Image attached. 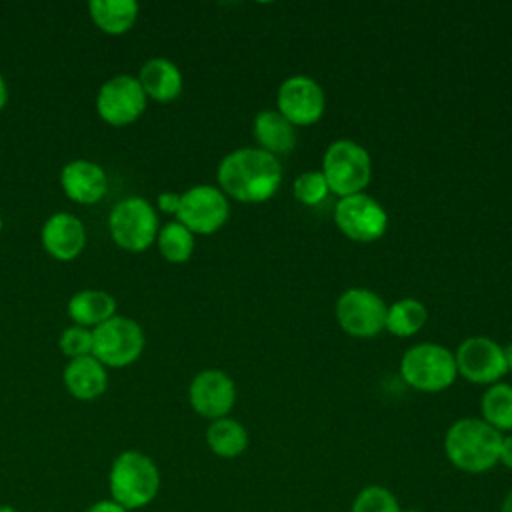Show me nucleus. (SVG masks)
Wrapping results in <instances>:
<instances>
[{
	"label": "nucleus",
	"mask_w": 512,
	"mask_h": 512,
	"mask_svg": "<svg viewBox=\"0 0 512 512\" xmlns=\"http://www.w3.org/2000/svg\"><path fill=\"white\" fill-rule=\"evenodd\" d=\"M328 192L330 190L322 170H306L292 184L294 198L304 206H318L328 196Z\"/></svg>",
	"instance_id": "27"
},
{
	"label": "nucleus",
	"mask_w": 512,
	"mask_h": 512,
	"mask_svg": "<svg viewBox=\"0 0 512 512\" xmlns=\"http://www.w3.org/2000/svg\"><path fill=\"white\" fill-rule=\"evenodd\" d=\"M498 464H502L504 468L512 470V434L502 436V444H500V456H498Z\"/></svg>",
	"instance_id": "30"
},
{
	"label": "nucleus",
	"mask_w": 512,
	"mask_h": 512,
	"mask_svg": "<svg viewBox=\"0 0 512 512\" xmlns=\"http://www.w3.org/2000/svg\"><path fill=\"white\" fill-rule=\"evenodd\" d=\"M386 302L368 288H348L336 300L338 326L354 338H372L384 330Z\"/></svg>",
	"instance_id": "9"
},
{
	"label": "nucleus",
	"mask_w": 512,
	"mask_h": 512,
	"mask_svg": "<svg viewBox=\"0 0 512 512\" xmlns=\"http://www.w3.org/2000/svg\"><path fill=\"white\" fill-rule=\"evenodd\" d=\"M350 512H402V508L392 490L380 484H368L354 496Z\"/></svg>",
	"instance_id": "26"
},
{
	"label": "nucleus",
	"mask_w": 512,
	"mask_h": 512,
	"mask_svg": "<svg viewBox=\"0 0 512 512\" xmlns=\"http://www.w3.org/2000/svg\"><path fill=\"white\" fill-rule=\"evenodd\" d=\"M178 206H180V194H174V192H162L158 196V208L166 214H176L178 212Z\"/></svg>",
	"instance_id": "29"
},
{
	"label": "nucleus",
	"mask_w": 512,
	"mask_h": 512,
	"mask_svg": "<svg viewBox=\"0 0 512 512\" xmlns=\"http://www.w3.org/2000/svg\"><path fill=\"white\" fill-rule=\"evenodd\" d=\"M90 18L106 34H124L138 18L134 0H92L88 4Z\"/></svg>",
	"instance_id": "21"
},
{
	"label": "nucleus",
	"mask_w": 512,
	"mask_h": 512,
	"mask_svg": "<svg viewBox=\"0 0 512 512\" xmlns=\"http://www.w3.org/2000/svg\"><path fill=\"white\" fill-rule=\"evenodd\" d=\"M454 360L458 374L472 384H496L508 372L502 346L488 336H468L462 340Z\"/></svg>",
	"instance_id": "13"
},
{
	"label": "nucleus",
	"mask_w": 512,
	"mask_h": 512,
	"mask_svg": "<svg viewBox=\"0 0 512 512\" xmlns=\"http://www.w3.org/2000/svg\"><path fill=\"white\" fill-rule=\"evenodd\" d=\"M156 242H158L160 254L174 264L186 262L194 252V234L178 220L164 224L158 230Z\"/></svg>",
	"instance_id": "25"
},
{
	"label": "nucleus",
	"mask_w": 512,
	"mask_h": 512,
	"mask_svg": "<svg viewBox=\"0 0 512 512\" xmlns=\"http://www.w3.org/2000/svg\"><path fill=\"white\" fill-rule=\"evenodd\" d=\"M6 102H8V86L0 74V110L6 106Z\"/></svg>",
	"instance_id": "32"
},
{
	"label": "nucleus",
	"mask_w": 512,
	"mask_h": 512,
	"mask_svg": "<svg viewBox=\"0 0 512 512\" xmlns=\"http://www.w3.org/2000/svg\"><path fill=\"white\" fill-rule=\"evenodd\" d=\"M206 442L216 456L236 458L248 448V432L238 420L224 416L210 422L206 430Z\"/></svg>",
	"instance_id": "22"
},
{
	"label": "nucleus",
	"mask_w": 512,
	"mask_h": 512,
	"mask_svg": "<svg viewBox=\"0 0 512 512\" xmlns=\"http://www.w3.org/2000/svg\"><path fill=\"white\" fill-rule=\"evenodd\" d=\"M40 238L44 250L52 258L68 262L82 252L86 244V230L76 216L68 212H58L44 222Z\"/></svg>",
	"instance_id": "15"
},
{
	"label": "nucleus",
	"mask_w": 512,
	"mask_h": 512,
	"mask_svg": "<svg viewBox=\"0 0 512 512\" xmlns=\"http://www.w3.org/2000/svg\"><path fill=\"white\" fill-rule=\"evenodd\" d=\"M188 400L196 414L218 420L230 414L236 402V384L234 380L216 368L198 372L188 388Z\"/></svg>",
	"instance_id": "14"
},
{
	"label": "nucleus",
	"mask_w": 512,
	"mask_h": 512,
	"mask_svg": "<svg viewBox=\"0 0 512 512\" xmlns=\"http://www.w3.org/2000/svg\"><path fill=\"white\" fill-rule=\"evenodd\" d=\"M252 132L258 148L276 158L290 154L296 146V126H292L276 108L260 110L254 118Z\"/></svg>",
	"instance_id": "17"
},
{
	"label": "nucleus",
	"mask_w": 512,
	"mask_h": 512,
	"mask_svg": "<svg viewBox=\"0 0 512 512\" xmlns=\"http://www.w3.org/2000/svg\"><path fill=\"white\" fill-rule=\"evenodd\" d=\"M64 384L68 392L78 400H94L104 394L108 386V374L102 362L92 354L72 358L64 368Z\"/></svg>",
	"instance_id": "19"
},
{
	"label": "nucleus",
	"mask_w": 512,
	"mask_h": 512,
	"mask_svg": "<svg viewBox=\"0 0 512 512\" xmlns=\"http://www.w3.org/2000/svg\"><path fill=\"white\" fill-rule=\"evenodd\" d=\"M502 436L482 418H460L444 434V454L454 468L484 474L498 464Z\"/></svg>",
	"instance_id": "2"
},
{
	"label": "nucleus",
	"mask_w": 512,
	"mask_h": 512,
	"mask_svg": "<svg viewBox=\"0 0 512 512\" xmlns=\"http://www.w3.org/2000/svg\"><path fill=\"white\" fill-rule=\"evenodd\" d=\"M402 380L418 392H442L450 388L458 376L454 352L434 342L410 346L400 360Z\"/></svg>",
	"instance_id": "4"
},
{
	"label": "nucleus",
	"mask_w": 512,
	"mask_h": 512,
	"mask_svg": "<svg viewBox=\"0 0 512 512\" xmlns=\"http://www.w3.org/2000/svg\"><path fill=\"white\" fill-rule=\"evenodd\" d=\"M402 512H424V510H420V508H408V510H402Z\"/></svg>",
	"instance_id": "36"
},
{
	"label": "nucleus",
	"mask_w": 512,
	"mask_h": 512,
	"mask_svg": "<svg viewBox=\"0 0 512 512\" xmlns=\"http://www.w3.org/2000/svg\"><path fill=\"white\" fill-rule=\"evenodd\" d=\"M428 320L426 306L416 298H400L386 310L384 328L394 336L408 338L424 328Z\"/></svg>",
	"instance_id": "24"
},
{
	"label": "nucleus",
	"mask_w": 512,
	"mask_h": 512,
	"mask_svg": "<svg viewBox=\"0 0 512 512\" xmlns=\"http://www.w3.org/2000/svg\"><path fill=\"white\" fill-rule=\"evenodd\" d=\"M92 356L110 368H122L140 358L144 332L138 322L126 316H112L92 332Z\"/></svg>",
	"instance_id": "7"
},
{
	"label": "nucleus",
	"mask_w": 512,
	"mask_h": 512,
	"mask_svg": "<svg viewBox=\"0 0 512 512\" xmlns=\"http://www.w3.org/2000/svg\"><path fill=\"white\" fill-rule=\"evenodd\" d=\"M482 420L494 430L510 432L512 430V384L496 382L490 384L480 400Z\"/></svg>",
	"instance_id": "23"
},
{
	"label": "nucleus",
	"mask_w": 512,
	"mask_h": 512,
	"mask_svg": "<svg viewBox=\"0 0 512 512\" xmlns=\"http://www.w3.org/2000/svg\"><path fill=\"white\" fill-rule=\"evenodd\" d=\"M108 228L114 242L130 252L146 250L158 236V216L152 204L132 196L120 200L108 218Z\"/></svg>",
	"instance_id": "6"
},
{
	"label": "nucleus",
	"mask_w": 512,
	"mask_h": 512,
	"mask_svg": "<svg viewBox=\"0 0 512 512\" xmlns=\"http://www.w3.org/2000/svg\"><path fill=\"white\" fill-rule=\"evenodd\" d=\"M110 494L126 510L150 504L160 490V472L154 460L142 452L126 450L112 462Z\"/></svg>",
	"instance_id": "3"
},
{
	"label": "nucleus",
	"mask_w": 512,
	"mask_h": 512,
	"mask_svg": "<svg viewBox=\"0 0 512 512\" xmlns=\"http://www.w3.org/2000/svg\"><path fill=\"white\" fill-rule=\"evenodd\" d=\"M500 512H512V490L504 496V500L500 504Z\"/></svg>",
	"instance_id": "34"
},
{
	"label": "nucleus",
	"mask_w": 512,
	"mask_h": 512,
	"mask_svg": "<svg viewBox=\"0 0 512 512\" xmlns=\"http://www.w3.org/2000/svg\"><path fill=\"white\" fill-rule=\"evenodd\" d=\"M334 222L346 238L368 244L384 236L388 228V214L376 198L360 192L336 202Z\"/></svg>",
	"instance_id": "8"
},
{
	"label": "nucleus",
	"mask_w": 512,
	"mask_h": 512,
	"mask_svg": "<svg viewBox=\"0 0 512 512\" xmlns=\"http://www.w3.org/2000/svg\"><path fill=\"white\" fill-rule=\"evenodd\" d=\"M218 188L238 202L270 200L282 182L280 160L260 148H238L226 154L216 170Z\"/></svg>",
	"instance_id": "1"
},
{
	"label": "nucleus",
	"mask_w": 512,
	"mask_h": 512,
	"mask_svg": "<svg viewBox=\"0 0 512 512\" xmlns=\"http://www.w3.org/2000/svg\"><path fill=\"white\" fill-rule=\"evenodd\" d=\"M138 82L146 96L156 102H172L182 94V72L168 58H150L138 74Z\"/></svg>",
	"instance_id": "18"
},
{
	"label": "nucleus",
	"mask_w": 512,
	"mask_h": 512,
	"mask_svg": "<svg viewBox=\"0 0 512 512\" xmlns=\"http://www.w3.org/2000/svg\"><path fill=\"white\" fill-rule=\"evenodd\" d=\"M60 350L62 354L70 356V358H80V356H90L92 354V346H94V338L92 332L84 326H70L60 334Z\"/></svg>",
	"instance_id": "28"
},
{
	"label": "nucleus",
	"mask_w": 512,
	"mask_h": 512,
	"mask_svg": "<svg viewBox=\"0 0 512 512\" xmlns=\"http://www.w3.org/2000/svg\"><path fill=\"white\" fill-rule=\"evenodd\" d=\"M64 194L78 204H94L106 196V172L90 160H72L60 172Z\"/></svg>",
	"instance_id": "16"
},
{
	"label": "nucleus",
	"mask_w": 512,
	"mask_h": 512,
	"mask_svg": "<svg viewBox=\"0 0 512 512\" xmlns=\"http://www.w3.org/2000/svg\"><path fill=\"white\" fill-rule=\"evenodd\" d=\"M176 216L192 234H214L230 216L228 196L210 184L192 186L180 194Z\"/></svg>",
	"instance_id": "10"
},
{
	"label": "nucleus",
	"mask_w": 512,
	"mask_h": 512,
	"mask_svg": "<svg viewBox=\"0 0 512 512\" xmlns=\"http://www.w3.org/2000/svg\"><path fill=\"white\" fill-rule=\"evenodd\" d=\"M276 110L292 126H312L322 118L326 110L324 90L312 76H288L278 88Z\"/></svg>",
	"instance_id": "11"
},
{
	"label": "nucleus",
	"mask_w": 512,
	"mask_h": 512,
	"mask_svg": "<svg viewBox=\"0 0 512 512\" xmlns=\"http://www.w3.org/2000/svg\"><path fill=\"white\" fill-rule=\"evenodd\" d=\"M502 352H504V362H506V370H510V372H512V342H510V344H506V346L502 348Z\"/></svg>",
	"instance_id": "33"
},
{
	"label": "nucleus",
	"mask_w": 512,
	"mask_h": 512,
	"mask_svg": "<svg viewBox=\"0 0 512 512\" xmlns=\"http://www.w3.org/2000/svg\"><path fill=\"white\" fill-rule=\"evenodd\" d=\"M0 512H14V510H12L10 506H2V508H0Z\"/></svg>",
	"instance_id": "35"
},
{
	"label": "nucleus",
	"mask_w": 512,
	"mask_h": 512,
	"mask_svg": "<svg viewBox=\"0 0 512 512\" xmlns=\"http://www.w3.org/2000/svg\"><path fill=\"white\" fill-rule=\"evenodd\" d=\"M0 232H2V216H0Z\"/></svg>",
	"instance_id": "37"
},
{
	"label": "nucleus",
	"mask_w": 512,
	"mask_h": 512,
	"mask_svg": "<svg viewBox=\"0 0 512 512\" xmlns=\"http://www.w3.org/2000/svg\"><path fill=\"white\" fill-rule=\"evenodd\" d=\"M146 94L138 78L118 74L100 86L96 110L100 118L112 126H126L138 120L146 108Z\"/></svg>",
	"instance_id": "12"
},
{
	"label": "nucleus",
	"mask_w": 512,
	"mask_h": 512,
	"mask_svg": "<svg viewBox=\"0 0 512 512\" xmlns=\"http://www.w3.org/2000/svg\"><path fill=\"white\" fill-rule=\"evenodd\" d=\"M116 312V300L104 290H80L68 302V314L78 326H100Z\"/></svg>",
	"instance_id": "20"
},
{
	"label": "nucleus",
	"mask_w": 512,
	"mask_h": 512,
	"mask_svg": "<svg viewBox=\"0 0 512 512\" xmlns=\"http://www.w3.org/2000/svg\"><path fill=\"white\" fill-rule=\"evenodd\" d=\"M322 174L328 190L338 198L364 192L372 176V160L366 148L350 138L334 140L322 158Z\"/></svg>",
	"instance_id": "5"
},
{
	"label": "nucleus",
	"mask_w": 512,
	"mask_h": 512,
	"mask_svg": "<svg viewBox=\"0 0 512 512\" xmlns=\"http://www.w3.org/2000/svg\"><path fill=\"white\" fill-rule=\"evenodd\" d=\"M86 512H128L124 506H120L116 500H98L94 502Z\"/></svg>",
	"instance_id": "31"
}]
</instances>
